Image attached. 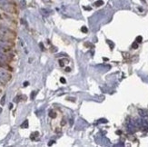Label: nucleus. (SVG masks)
<instances>
[{"label":"nucleus","mask_w":148,"mask_h":147,"mask_svg":"<svg viewBox=\"0 0 148 147\" xmlns=\"http://www.w3.org/2000/svg\"><path fill=\"white\" fill-rule=\"evenodd\" d=\"M0 78L6 82V81L10 80V78H11V75H10L8 72L5 71V70L0 69Z\"/></svg>","instance_id":"nucleus-1"},{"label":"nucleus","mask_w":148,"mask_h":147,"mask_svg":"<svg viewBox=\"0 0 148 147\" xmlns=\"http://www.w3.org/2000/svg\"><path fill=\"white\" fill-rule=\"evenodd\" d=\"M41 13L44 15V16H48L50 14V11L49 10H47V9H41Z\"/></svg>","instance_id":"nucleus-2"},{"label":"nucleus","mask_w":148,"mask_h":147,"mask_svg":"<svg viewBox=\"0 0 148 147\" xmlns=\"http://www.w3.org/2000/svg\"><path fill=\"white\" fill-rule=\"evenodd\" d=\"M21 127H22V128H27V127H28V121L25 120V122L21 124Z\"/></svg>","instance_id":"nucleus-3"},{"label":"nucleus","mask_w":148,"mask_h":147,"mask_svg":"<svg viewBox=\"0 0 148 147\" xmlns=\"http://www.w3.org/2000/svg\"><path fill=\"white\" fill-rule=\"evenodd\" d=\"M5 95H4V96L2 97L1 102H0V104H1L2 105H5Z\"/></svg>","instance_id":"nucleus-4"},{"label":"nucleus","mask_w":148,"mask_h":147,"mask_svg":"<svg viewBox=\"0 0 148 147\" xmlns=\"http://www.w3.org/2000/svg\"><path fill=\"white\" fill-rule=\"evenodd\" d=\"M5 56L1 52H0V60H2V61H3V60H5Z\"/></svg>","instance_id":"nucleus-5"},{"label":"nucleus","mask_w":148,"mask_h":147,"mask_svg":"<svg viewBox=\"0 0 148 147\" xmlns=\"http://www.w3.org/2000/svg\"><path fill=\"white\" fill-rule=\"evenodd\" d=\"M49 116H50V117H52V118H54V117H56V113H53V112H50Z\"/></svg>","instance_id":"nucleus-6"},{"label":"nucleus","mask_w":148,"mask_h":147,"mask_svg":"<svg viewBox=\"0 0 148 147\" xmlns=\"http://www.w3.org/2000/svg\"><path fill=\"white\" fill-rule=\"evenodd\" d=\"M103 4H104V2H103L102 0H100V1H97V2L95 3L96 5H103Z\"/></svg>","instance_id":"nucleus-7"},{"label":"nucleus","mask_w":148,"mask_h":147,"mask_svg":"<svg viewBox=\"0 0 148 147\" xmlns=\"http://www.w3.org/2000/svg\"><path fill=\"white\" fill-rule=\"evenodd\" d=\"M8 1V0H0V5H3V4L6 3Z\"/></svg>","instance_id":"nucleus-8"},{"label":"nucleus","mask_w":148,"mask_h":147,"mask_svg":"<svg viewBox=\"0 0 148 147\" xmlns=\"http://www.w3.org/2000/svg\"><path fill=\"white\" fill-rule=\"evenodd\" d=\"M132 46H133V48H134V49H136V48L138 47V44H136V43H134Z\"/></svg>","instance_id":"nucleus-9"},{"label":"nucleus","mask_w":148,"mask_h":147,"mask_svg":"<svg viewBox=\"0 0 148 147\" xmlns=\"http://www.w3.org/2000/svg\"><path fill=\"white\" fill-rule=\"evenodd\" d=\"M136 40H137V42H142V37H141V36H138V37L136 38Z\"/></svg>","instance_id":"nucleus-10"},{"label":"nucleus","mask_w":148,"mask_h":147,"mask_svg":"<svg viewBox=\"0 0 148 147\" xmlns=\"http://www.w3.org/2000/svg\"><path fill=\"white\" fill-rule=\"evenodd\" d=\"M35 95H36V92H34V93H32V94H31V98H32V99H33V98L35 97Z\"/></svg>","instance_id":"nucleus-11"},{"label":"nucleus","mask_w":148,"mask_h":147,"mask_svg":"<svg viewBox=\"0 0 148 147\" xmlns=\"http://www.w3.org/2000/svg\"><path fill=\"white\" fill-rule=\"evenodd\" d=\"M82 32H87V28L86 27H82Z\"/></svg>","instance_id":"nucleus-12"},{"label":"nucleus","mask_w":148,"mask_h":147,"mask_svg":"<svg viewBox=\"0 0 148 147\" xmlns=\"http://www.w3.org/2000/svg\"><path fill=\"white\" fill-rule=\"evenodd\" d=\"M60 81H61L62 83H66V79H65V78H61Z\"/></svg>","instance_id":"nucleus-13"},{"label":"nucleus","mask_w":148,"mask_h":147,"mask_svg":"<svg viewBox=\"0 0 148 147\" xmlns=\"http://www.w3.org/2000/svg\"><path fill=\"white\" fill-rule=\"evenodd\" d=\"M28 85V82H25L24 83V86H27Z\"/></svg>","instance_id":"nucleus-14"},{"label":"nucleus","mask_w":148,"mask_h":147,"mask_svg":"<svg viewBox=\"0 0 148 147\" xmlns=\"http://www.w3.org/2000/svg\"><path fill=\"white\" fill-rule=\"evenodd\" d=\"M2 40H3V36L0 34V41H2Z\"/></svg>","instance_id":"nucleus-15"},{"label":"nucleus","mask_w":148,"mask_h":147,"mask_svg":"<svg viewBox=\"0 0 148 147\" xmlns=\"http://www.w3.org/2000/svg\"><path fill=\"white\" fill-rule=\"evenodd\" d=\"M54 143H55V142H54V141H51V142H50V143H49V144H48V145H52V144H54Z\"/></svg>","instance_id":"nucleus-16"},{"label":"nucleus","mask_w":148,"mask_h":147,"mask_svg":"<svg viewBox=\"0 0 148 147\" xmlns=\"http://www.w3.org/2000/svg\"><path fill=\"white\" fill-rule=\"evenodd\" d=\"M70 70H71V69H70L69 67H67V68L66 69V71H67V72H69V71H70Z\"/></svg>","instance_id":"nucleus-17"}]
</instances>
